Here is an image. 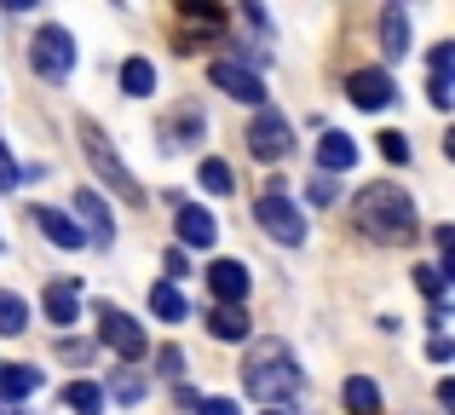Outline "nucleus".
Wrapping results in <instances>:
<instances>
[{
  "label": "nucleus",
  "instance_id": "nucleus-1",
  "mask_svg": "<svg viewBox=\"0 0 455 415\" xmlns=\"http://www.w3.org/2000/svg\"><path fill=\"white\" fill-rule=\"evenodd\" d=\"M357 231L375 236V243H410L415 236V196L403 185H363L352 208Z\"/></svg>",
  "mask_w": 455,
  "mask_h": 415
},
{
  "label": "nucleus",
  "instance_id": "nucleus-2",
  "mask_svg": "<svg viewBox=\"0 0 455 415\" xmlns=\"http://www.w3.org/2000/svg\"><path fill=\"white\" fill-rule=\"evenodd\" d=\"M243 387L259 398L266 410H277L283 398H294L306 387V375H300V363L289 358V347H277V340H259L254 352H248V363H243Z\"/></svg>",
  "mask_w": 455,
  "mask_h": 415
},
{
  "label": "nucleus",
  "instance_id": "nucleus-3",
  "mask_svg": "<svg viewBox=\"0 0 455 415\" xmlns=\"http://www.w3.org/2000/svg\"><path fill=\"white\" fill-rule=\"evenodd\" d=\"M81 150H87L92 173H99V180L110 185V191L122 196V203H133V208L145 203V191H139V180H133V173L122 168V156L110 150V139H104V127H99V122H81Z\"/></svg>",
  "mask_w": 455,
  "mask_h": 415
},
{
  "label": "nucleus",
  "instance_id": "nucleus-4",
  "mask_svg": "<svg viewBox=\"0 0 455 415\" xmlns=\"http://www.w3.org/2000/svg\"><path fill=\"white\" fill-rule=\"evenodd\" d=\"M29 64H35L41 81H64L69 69H76V41H69L64 23H46V29L29 41Z\"/></svg>",
  "mask_w": 455,
  "mask_h": 415
},
{
  "label": "nucleus",
  "instance_id": "nucleus-5",
  "mask_svg": "<svg viewBox=\"0 0 455 415\" xmlns=\"http://www.w3.org/2000/svg\"><path fill=\"white\" fill-rule=\"evenodd\" d=\"M254 213H259V225H266L277 243H289V248H300V243H306V213L294 208L283 191H266V196L254 203Z\"/></svg>",
  "mask_w": 455,
  "mask_h": 415
},
{
  "label": "nucleus",
  "instance_id": "nucleus-6",
  "mask_svg": "<svg viewBox=\"0 0 455 415\" xmlns=\"http://www.w3.org/2000/svg\"><path fill=\"white\" fill-rule=\"evenodd\" d=\"M99 335H104V347H110V352H116L122 363H139V358L150 352L145 329H139V323H133L127 312H116V306H104V312H99Z\"/></svg>",
  "mask_w": 455,
  "mask_h": 415
},
{
  "label": "nucleus",
  "instance_id": "nucleus-7",
  "mask_svg": "<svg viewBox=\"0 0 455 415\" xmlns=\"http://www.w3.org/2000/svg\"><path fill=\"white\" fill-rule=\"evenodd\" d=\"M76 231L87 236L92 248H110V243H116V219H110V208H104V196H99V191H87V185L76 191Z\"/></svg>",
  "mask_w": 455,
  "mask_h": 415
},
{
  "label": "nucleus",
  "instance_id": "nucleus-8",
  "mask_svg": "<svg viewBox=\"0 0 455 415\" xmlns=\"http://www.w3.org/2000/svg\"><path fill=\"white\" fill-rule=\"evenodd\" d=\"M248 150H254L259 162H283V156L294 150V133H289V122H283L277 110H271V116L259 110V116H254V127H248Z\"/></svg>",
  "mask_w": 455,
  "mask_h": 415
},
{
  "label": "nucleus",
  "instance_id": "nucleus-9",
  "mask_svg": "<svg viewBox=\"0 0 455 415\" xmlns=\"http://www.w3.org/2000/svg\"><path fill=\"white\" fill-rule=\"evenodd\" d=\"M208 76H213V87H225L231 99H243V104H259V99H266V81H259L248 64H236V58H213Z\"/></svg>",
  "mask_w": 455,
  "mask_h": 415
},
{
  "label": "nucleus",
  "instance_id": "nucleus-10",
  "mask_svg": "<svg viewBox=\"0 0 455 415\" xmlns=\"http://www.w3.org/2000/svg\"><path fill=\"white\" fill-rule=\"evenodd\" d=\"M346 92H352L357 110H387L392 104V76L387 69H357V76L346 81Z\"/></svg>",
  "mask_w": 455,
  "mask_h": 415
},
{
  "label": "nucleus",
  "instance_id": "nucleus-11",
  "mask_svg": "<svg viewBox=\"0 0 455 415\" xmlns=\"http://www.w3.org/2000/svg\"><path fill=\"white\" fill-rule=\"evenodd\" d=\"M208 289L220 294V306H236L248 294V266L243 259H213L208 266Z\"/></svg>",
  "mask_w": 455,
  "mask_h": 415
},
{
  "label": "nucleus",
  "instance_id": "nucleus-12",
  "mask_svg": "<svg viewBox=\"0 0 455 415\" xmlns=\"http://www.w3.org/2000/svg\"><path fill=\"white\" fill-rule=\"evenodd\" d=\"M173 208H179V243H185V248H208L213 231H220V225H213V213L196 208V203H173Z\"/></svg>",
  "mask_w": 455,
  "mask_h": 415
},
{
  "label": "nucleus",
  "instance_id": "nucleus-13",
  "mask_svg": "<svg viewBox=\"0 0 455 415\" xmlns=\"http://www.w3.org/2000/svg\"><path fill=\"white\" fill-rule=\"evenodd\" d=\"M352 162H357V145L346 133H323L317 139V173H329V180H334V173H346Z\"/></svg>",
  "mask_w": 455,
  "mask_h": 415
},
{
  "label": "nucleus",
  "instance_id": "nucleus-14",
  "mask_svg": "<svg viewBox=\"0 0 455 415\" xmlns=\"http://www.w3.org/2000/svg\"><path fill=\"white\" fill-rule=\"evenodd\" d=\"M380 52H387V58H403V52H410V12H403V6H387V12H380Z\"/></svg>",
  "mask_w": 455,
  "mask_h": 415
},
{
  "label": "nucleus",
  "instance_id": "nucleus-15",
  "mask_svg": "<svg viewBox=\"0 0 455 415\" xmlns=\"http://www.w3.org/2000/svg\"><path fill=\"white\" fill-rule=\"evenodd\" d=\"M76 300H81L76 277H52L46 283V317H52V323H76Z\"/></svg>",
  "mask_w": 455,
  "mask_h": 415
},
{
  "label": "nucleus",
  "instance_id": "nucleus-16",
  "mask_svg": "<svg viewBox=\"0 0 455 415\" xmlns=\"http://www.w3.org/2000/svg\"><path fill=\"white\" fill-rule=\"evenodd\" d=\"M35 225H41L46 243H58V248H87V236L76 231V219H69V213H58V208H35Z\"/></svg>",
  "mask_w": 455,
  "mask_h": 415
},
{
  "label": "nucleus",
  "instance_id": "nucleus-17",
  "mask_svg": "<svg viewBox=\"0 0 455 415\" xmlns=\"http://www.w3.org/2000/svg\"><path fill=\"white\" fill-rule=\"evenodd\" d=\"M248 329H254V323H248L243 306H213V312H208V335L213 340H248Z\"/></svg>",
  "mask_w": 455,
  "mask_h": 415
},
{
  "label": "nucleus",
  "instance_id": "nucleus-18",
  "mask_svg": "<svg viewBox=\"0 0 455 415\" xmlns=\"http://www.w3.org/2000/svg\"><path fill=\"white\" fill-rule=\"evenodd\" d=\"M35 387H41V370H29V363H0V398H6V404L29 398Z\"/></svg>",
  "mask_w": 455,
  "mask_h": 415
},
{
  "label": "nucleus",
  "instance_id": "nucleus-19",
  "mask_svg": "<svg viewBox=\"0 0 455 415\" xmlns=\"http://www.w3.org/2000/svg\"><path fill=\"white\" fill-rule=\"evenodd\" d=\"M150 312L162 317V323H185V312H190L185 289H179V283H156L150 289Z\"/></svg>",
  "mask_w": 455,
  "mask_h": 415
},
{
  "label": "nucleus",
  "instance_id": "nucleus-20",
  "mask_svg": "<svg viewBox=\"0 0 455 415\" xmlns=\"http://www.w3.org/2000/svg\"><path fill=\"white\" fill-rule=\"evenodd\" d=\"M340 398H346L352 415H380V387L369 381V375H352V381L340 387Z\"/></svg>",
  "mask_w": 455,
  "mask_h": 415
},
{
  "label": "nucleus",
  "instance_id": "nucleus-21",
  "mask_svg": "<svg viewBox=\"0 0 455 415\" xmlns=\"http://www.w3.org/2000/svg\"><path fill=\"white\" fill-rule=\"evenodd\" d=\"M196 185H202V191H208V196H231V191H236V173H231V162L208 156V162H202V168H196Z\"/></svg>",
  "mask_w": 455,
  "mask_h": 415
},
{
  "label": "nucleus",
  "instance_id": "nucleus-22",
  "mask_svg": "<svg viewBox=\"0 0 455 415\" xmlns=\"http://www.w3.org/2000/svg\"><path fill=\"white\" fill-rule=\"evenodd\" d=\"M122 87H127V99H150L156 92V64L150 58H127L122 64Z\"/></svg>",
  "mask_w": 455,
  "mask_h": 415
},
{
  "label": "nucleus",
  "instance_id": "nucleus-23",
  "mask_svg": "<svg viewBox=\"0 0 455 415\" xmlns=\"http://www.w3.org/2000/svg\"><path fill=\"white\" fill-rule=\"evenodd\" d=\"M29 329V306H23V294L0 289V335H23Z\"/></svg>",
  "mask_w": 455,
  "mask_h": 415
},
{
  "label": "nucleus",
  "instance_id": "nucleus-24",
  "mask_svg": "<svg viewBox=\"0 0 455 415\" xmlns=\"http://www.w3.org/2000/svg\"><path fill=\"white\" fill-rule=\"evenodd\" d=\"M64 410H76V415H99L104 410V393L92 381H69L64 387Z\"/></svg>",
  "mask_w": 455,
  "mask_h": 415
},
{
  "label": "nucleus",
  "instance_id": "nucleus-25",
  "mask_svg": "<svg viewBox=\"0 0 455 415\" xmlns=\"http://www.w3.org/2000/svg\"><path fill=\"white\" fill-rule=\"evenodd\" d=\"M145 393H150V387H145V375H133V363L110 375V398H116V404H139Z\"/></svg>",
  "mask_w": 455,
  "mask_h": 415
},
{
  "label": "nucleus",
  "instance_id": "nucleus-26",
  "mask_svg": "<svg viewBox=\"0 0 455 415\" xmlns=\"http://www.w3.org/2000/svg\"><path fill=\"white\" fill-rule=\"evenodd\" d=\"M334 196H340V191H334V180H329V173H311V185H306V203H311V208H329Z\"/></svg>",
  "mask_w": 455,
  "mask_h": 415
},
{
  "label": "nucleus",
  "instance_id": "nucleus-27",
  "mask_svg": "<svg viewBox=\"0 0 455 415\" xmlns=\"http://www.w3.org/2000/svg\"><path fill=\"white\" fill-rule=\"evenodd\" d=\"M380 156H387L392 168H398V162H410V139H403V133H392V127H387V133H380Z\"/></svg>",
  "mask_w": 455,
  "mask_h": 415
},
{
  "label": "nucleus",
  "instance_id": "nucleus-28",
  "mask_svg": "<svg viewBox=\"0 0 455 415\" xmlns=\"http://www.w3.org/2000/svg\"><path fill=\"white\" fill-rule=\"evenodd\" d=\"M415 283H421L427 300H438V294H444V271H438V266H415Z\"/></svg>",
  "mask_w": 455,
  "mask_h": 415
},
{
  "label": "nucleus",
  "instance_id": "nucleus-29",
  "mask_svg": "<svg viewBox=\"0 0 455 415\" xmlns=\"http://www.w3.org/2000/svg\"><path fill=\"white\" fill-rule=\"evenodd\" d=\"M156 358H162V370L173 375V381H179V375H185V352H179V347H162V352H156Z\"/></svg>",
  "mask_w": 455,
  "mask_h": 415
},
{
  "label": "nucleus",
  "instance_id": "nucleus-30",
  "mask_svg": "<svg viewBox=\"0 0 455 415\" xmlns=\"http://www.w3.org/2000/svg\"><path fill=\"white\" fill-rule=\"evenodd\" d=\"M18 185V162H12V150L0 145V191H12Z\"/></svg>",
  "mask_w": 455,
  "mask_h": 415
},
{
  "label": "nucleus",
  "instance_id": "nucleus-31",
  "mask_svg": "<svg viewBox=\"0 0 455 415\" xmlns=\"http://www.w3.org/2000/svg\"><path fill=\"white\" fill-rule=\"evenodd\" d=\"M196 415H243V410H236L231 398H202V404H196Z\"/></svg>",
  "mask_w": 455,
  "mask_h": 415
},
{
  "label": "nucleus",
  "instance_id": "nucleus-32",
  "mask_svg": "<svg viewBox=\"0 0 455 415\" xmlns=\"http://www.w3.org/2000/svg\"><path fill=\"white\" fill-rule=\"evenodd\" d=\"M450 352H455L450 340H444V335H433V347H427V358H433V363H450Z\"/></svg>",
  "mask_w": 455,
  "mask_h": 415
},
{
  "label": "nucleus",
  "instance_id": "nucleus-33",
  "mask_svg": "<svg viewBox=\"0 0 455 415\" xmlns=\"http://www.w3.org/2000/svg\"><path fill=\"white\" fill-rule=\"evenodd\" d=\"M266 415H283V410H266Z\"/></svg>",
  "mask_w": 455,
  "mask_h": 415
}]
</instances>
